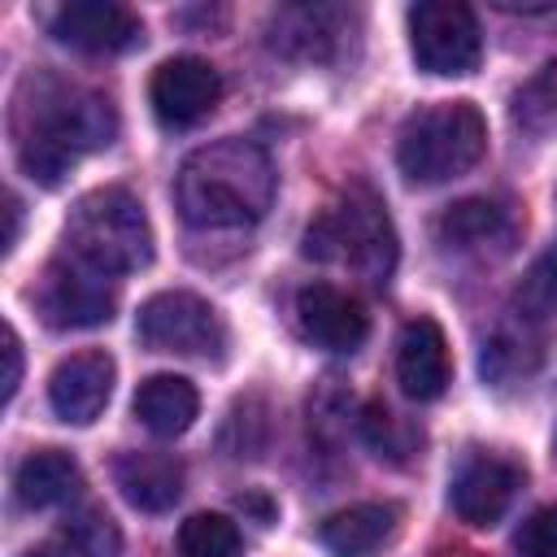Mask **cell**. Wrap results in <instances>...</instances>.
<instances>
[{
  "label": "cell",
  "mask_w": 557,
  "mask_h": 557,
  "mask_svg": "<svg viewBox=\"0 0 557 557\" xmlns=\"http://www.w3.org/2000/svg\"><path fill=\"white\" fill-rule=\"evenodd\" d=\"M113 131L117 117L109 100L57 74H35L17 91V109H13L17 161L44 187H57L78 165V157L113 144Z\"/></svg>",
  "instance_id": "1"
},
{
  "label": "cell",
  "mask_w": 557,
  "mask_h": 557,
  "mask_svg": "<svg viewBox=\"0 0 557 557\" xmlns=\"http://www.w3.org/2000/svg\"><path fill=\"white\" fill-rule=\"evenodd\" d=\"M274 200V161L252 139H213L196 148L174 178V205L196 231H235L265 218Z\"/></svg>",
  "instance_id": "2"
},
{
  "label": "cell",
  "mask_w": 557,
  "mask_h": 557,
  "mask_svg": "<svg viewBox=\"0 0 557 557\" xmlns=\"http://www.w3.org/2000/svg\"><path fill=\"white\" fill-rule=\"evenodd\" d=\"M487 148V122L474 100H440L418 109L396 139V165L409 183H448L479 165Z\"/></svg>",
  "instance_id": "3"
},
{
  "label": "cell",
  "mask_w": 557,
  "mask_h": 557,
  "mask_svg": "<svg viewBox=\"0 0 557 557\" xmlns=\"http://www.w3.org/2000/svg\"><path fill=\"white\" fill-rule=\"evenodd\" d=\"M65 252L104 274L144 270L152 261V226L144 205L126 187H96L78 196L65 222Z\"/></svg>",
  "instance_id": "4"
},
{
  "label": "cell",
  "mask_w": 557,
  "mask_h": 557,
  "mask_svg": "<svg viewBox=\"0 0 557 557\" xmlns=\"http://www.w3.org/2000/svg\"><path fill=\"white\" fill-rule=\"evenodd\" d=\"M305 257L352 265L366 283H387L396 265V231L370 191H348L344 205L305 231Z\"/></svg>",
  "instance_id": "5"
},
{
  "label": "cell",
  "mask_w": 557,
  "mask_h": 557,
  "mask_svg": "<svg viewBox=\"0 0 557 557\" xmlns=\"http://www.w3.org/2000/svg\"><path fill=\"white\" fill-rule=\"evenodd\" d=\"M409 48L426 74H470L483 57V30L470 4L461 0H422L409 9Z\"/></svg>",
  "instance_id": "6"
},
{
  "label": "cell",
  "mask_w": 557,
  "mask_h": 557,
  "mask_svg": "<svg viewBox=\"0 0 557 557\" xmlns=\"http://www.w3.org/2000/svg\"><path fill=\"white\" fill-rule=\"evenodd\" d=\"M117 305V287L113 274L78 261L74 252L48 261L39 287H35V309L44 313L48 326L57 331H87L113 318Z\"/></svg>",
  "instance_id": "7"
},
{
  "label": "cell",
  "mask_w": 557,
  "mask_h": 557,
  "mask_svg": "<svg viewBox=\"0 0 557 557\" xmlns=\"http://www.w3.org/2000/svg\"><path fill=\"white\" fill-rule=\"evenodd\" d=\"M135 335L157 352L218 357L226 348V326L218 309L191 292H157L139 305Z\"/></svg>",
  "instance_id": "8"
},
{
  "label": "cell",
  "mask_w": 557,
  "mask_h": 557,
  "mask_svg": "<svg viewBox=\"0 0 557 557\" xmlns=\"http://www.w3.org/2000/svg\"><path fill=\"white\" fill-rule=\"evenodd\" d=\"M518 487H522V466L518 461L496 457V453H470L457 466V474H453L448 500H453V509H457L461 522L492 527L513 505Z\"/></svg>",
  "instance_id": "9"
},
{
  "label": "cell",
  "mask_w": 557,
  "mask_h": 557,
  "mask_svg": "<svg viewBox=\"0 0 557 557\" xmlns=\"http://www.w3.org/2000/svg\"><path fill=\"white\" fill-rule=\"evenodd\" d=\"M218 96H222V78L200 57H170V61L157 65V74L148 83L152 113L165 126H191V122H200L218 104Z\"/></svg>",
  "instance_id": "10"
},
{
  "label": "cell",
  "mask_w": 557,
  "mask_h": 557,
  "mask_svg": "<svg viewBox=\"0 0 557 557\" xmlns=\"http://www.w3.org/2000/svg\"><path fill=\"white\" fill-rule=\"evenodd\" d=\"M113 379H117V366L109 352L91 348V352H74L65 357L52 379H48V405L61 422H74V426H87L104 413L109 396H113Z\"/></svg>",
  "instance_id": "11"
},
{
  "label": "cell",
  "mask_w": 557,
  "mask_h": 557,
  "mask_svg": "<svg viewBox=\"0 0 557 557\" xmlns=\"http://www.w3.org/2000/svg\"><path fill=\"white\" fill-rule=\"evenodd\" d=\"M52 35L78 52H122L144 39V22L113 0H70L52 13Z\"/></svg>",
  "instance_id": "12"
},
{
  "label": "cell",
  "mask_w": 557,
  "mask_h": 557,
  "mask_svg": "<svg viewBox=\"0 0 557 557\" xmlns=\"http://www.w3.org/2000/svg\"><path fill=\"white\" fill-rule=\"evenodd\" d=\"M296 322H300L305 339L318 344V348H326V352H352L370 335L366 309L348 292H339L331 283L300 287V296H296Z\"/></svg>",
  "instance_id": "13"
},
{
  "label": "cell",
  "mask_w": 557,
  "mask_h": 557,
  "mask_svg": "<svg viewBox=\"0 0 557 557\" xmlns=\"http://www.w3.org/2000/svg\"><path fill=\"white\" fill-rule=\"evenodd\" d=\"M448 339L435 318H413L405 322L396 339V383L409 400H435L448 387Z\"/></svg>",
  "instance_id": "14"
},
{
  "label": "cell",
  "mask_w": 557,
  "mask_h": 557,
  "mask_svg": "<svg viewBox=\"0 0 557 557\" xmlns=\"http://www.w3.org/2000/svg\"><path fill=\"white\" fill-rule=\"evenodd\" d=\"M400 527V509L387 500H361L339 513H331L318 531L322 548L331 557H374Z\"/></svg>",
  "instance_id": "15"
},
{
  "label": "cell",
  "mask_w": 557,
  "mask_h": 557,
  "mask_svg": "<svg viewBox=\"0 0 557 557\" xmlns=\"http://www.w3.org/2000/svg\"><path fill=\"white\" fill-rule=\"evenodd\" d=\"M117 492L126 496V505L144 509V513H161L183 496V466L170 453H122L113 466Z\"/></svg>",
  "instance_id": "16"
},
{
  "label": "cell",
  "mask_w": 557,
  "mask_h": 557,
  "mask_svg": "<svg viewBox=\"0 0 557 557\" xmlns=\"http://www.w3.org/2000/svg\"><path fill=\"white\" fill-rule=\"evenodd\" d=\"M131 409H135V418H139L152 435L174 440V435H183V431L196 422L200 396H196L191 379H183V374H152V379L139 383Z\"/></svg>",
  "instance_id": "17"
},
{
  "label": "cell",
  "mask_w": 557,
  "mask_h": 557,
  "mask_svg": "<svg viewBox=\"0 0 557 557\" xmlns=\"http://www.w3.org/2000/svg\"><path fill=\"white\" fill-rule=\"evenodd\" d=\"M78 487H83V470H78V461H74L70 453H61V448H39V453H30V457L17 466V474H13V492H17V500H22L26 509L65 505V500L78 496Z\"/></svg>",
  "instance_id": "18"
},
{
  "label": "cell",
  "mask_w": 557,
  "mask_h": 557,
  "mask_svg": "<svg viewBox=\"0 0 557 557\" xmlns=\"http://www.w3.org/2000/svg\"><path fill=\"white\" fill-rule=\"evenodd\" d=\"M117 548H122V535H117L113 518L100 509L70 513L48 540L52 557H117Z\"/></svg>",
  "instance_id": "19"
},
{
  "label": "cell",
  "mask_w": 557,
  "mask_h": 557,
  "mask_svg": "<svg viewBox=\"0 0 557 557\" xmlns=\"http://www.w3.org/2000/svg\"><path fill=\"white\" fill-rule=\"evenodd\" d=\"M178 557H239L244 540L226 513H191L174 535Z\"/></svg>",
  "instance_id": "20"
},
{
  "label": "cell",
  "mask_w": 557,
  "mask_h": 557,
  "mask_svg": "<svg viewBox=\"0 0 557 557\" xmlns=\"http://www.w3.org/2000/svg\"><path fill=\"white\" fill-rule=\"evenodd\" d=\"M513 313L522 322H544L557 313V244H548L522 274V283L513 292Z\"/></svg>",
  "instance_id": "21"
},
{
  "label": "cell",
  "mask_w": 557,
  "mask_h": 557,
  "mask_svg": "<svg viewBox=\"0 0 557 557\" xmlns=\"http://www.w3.org/2000/svg\"><path fill=\"white\" fill-rule=\"evenodd\" d=\"M500 222H505V218H500V209H496L492 200H461V205H453V209L440 218V235H444V244L470 248V244L487 239Z\"/></svg>",
  "instance_id": "22"
},
{
  "label": "cell",
  "mask_w": 557,
  "mask_h": 557,
  "mask_svg": "<svg viewBox=\"0 0 557 557\" xmlns=\"http://www.w3.org/2000/svg\"><path fill=\"white\" fill-rule=\"evenodd\" d=\"M518 557H557V505L535 509L518 527Z\"/></svg>",
  "instance_id": "23"
},
{
  "label": "cell",
  "mask_w": 557,
  "mask_h": 557,
  "mask_svg": "<svg viewBox=\"0 0 557 557\" xmlns=\"http://www.w3.org/2000/svg\"><path fill=\"white\" fill-rule=\"evenodd\" d=\"M0 357H4V379H0V396L4 405L17 396V383H22V344H17V331L4 326V344H0Z\"/></svg>",
  "instance_id": "24"
},
{
  "label": "cell",
  "mask_w": 557,
  "mask_h": 557,
  "mask_svg": "<svg viewBox=\"0 0 557 557\" xmlns=\"http://www.w3.org/2000/svg\"><path fill=\"white\" fill-rule=\"evenodd\" d=\"M4 218H9V231H4V252L17 244V222H22V205H17V196H9L4 200Z\"/></svg>",
  "instance_id": "25"
},
{
  "label": "cell",
  "mask_w": 557,
  "mask_h": 557,
  "mask_svg": "<svg viewBox=\"0 0 557 557\" xmlns=\"http://www.w3.org/2000/svg\"><path fill=\"white\" fill-rule=\"evenodd\" d=\"M26 557H52V553H48V544H39V548H30Z\"/></svg>",
  "instance_id": "26"
}]
</instances>
